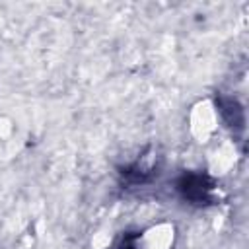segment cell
Masks as SVG:
<instances>
[{"mask_svg":"<svg viewBox=\"0 0 249 249\" xmlns=\"http://www.w3.org/2000/svg\"><path fill=\"white\" fill-rule=\"evenodd\" d=\"M214 189V183L204 173H185L177 181V191L181 196L193 204H204L210 200V193Z\"/></svg>","mask_w":249,"mask_h":249,"instance_id":"obj_1","label":"cell"},{"mask_svg":"<svg viewBox=\"0 0 249 249\" xmlns=\"http://www.w3.org/2000/svg\"><path fill=\"white\" fill-rule=\"evenodd\" d=\"M220 111H222V117L226 119V123L230 126H235V128L243 126V111L237 105V101H233V99H220Z\"/></svg>","mask_w":249,"mask_h":249,"instance_id":"obj_2","label":"cell"},{"mask_svg":"<svg viewBox=\"0 0 249 249\" xmlns=\"http://www.w3.org/2000/svg\"><path fill=\"white\" fill-rule=\"evenodd\" d=\"M134 239H136V235H124V237H123V241L119 243V247H117V249H136Z\"/></svg>","mask_w":249,"mask_h":249,"instance_id":"obj_3","label":"cell"}]
</instances>
